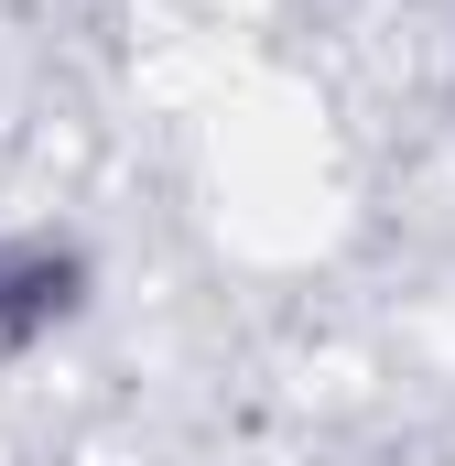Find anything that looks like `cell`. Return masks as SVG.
<instances>
[{
    "label": "cell",
    "mask_w": 455,
    "mask_h": 466,
    "mask_svg": "<svg viewBox=\"0 0 455 466\" xmlns=\"http://www.w3.org/2000/svg\"><path fill=\"white\" fill-rule=\"evenodd\" d=\"M87 315V249L55 228H0V358L44 348Z\"/></svg>",
    "instance_id": "obj_1"
}]
</instances>
